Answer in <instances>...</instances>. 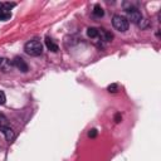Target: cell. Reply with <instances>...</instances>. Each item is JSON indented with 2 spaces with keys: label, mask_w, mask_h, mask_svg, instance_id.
Wrapping results in <instances>:
<instances>
[{
  "label": "cell",
  "mask_w": 161,
  "mask_h": 161,
  "mask_svg": "<svg viewBox=\"0 0 161 161\" xmlns=\"http://www.w3.org/2000/svg\"><path fill=\"white\" fill-rule=\"evenodd\" d=\"M6 127H10L9 121H8V118H6L4 114H1V113H0V130L3 131V130H5Z\"/></svg>",
  "instance_id": "30bf717a"
},
{
  "label": "cell",
  "mask_w": 161,
  "mask_h": 161,
  "mask_svg": "<svg viewBox=\"0 0 161 161\" xmlns=\"http://www.w3.org/2000/svg\"><path fill=\"white\" fill-rule=\"evenodd\" d=\"M88 136H89V137H96V136H97V130H96V128L91 130V131L88 132Z\"/></svg>",
  "instance_id": "5bb4252c"
},
{
  "label": "cell",
  "mask_w": 161,
  "mask_h": 161,
  "mask_svg": "<svg viewBox=\"0 0 161 161\" xmlns=\"http://www.w3.org/2000/svg\"><path fill=\"white\" fill-rule=\"evenodd\" d=\"M14 3H0V20H8L11 16V8H14Z\"/></svg>",
  "instance_id": "3957f363"
},
{
  "label": "cell",
  "mask_w": 161,
  "mask_h": 161,
  "mask_svg": "<svg viewBox=\"0 0 161 161\" xmlns=\"http://www.w3.org/2000/svg\"><path fill=\"white\" fill-rule=\"evenodd\" d=\"M13 65L16 67V68H18L20 72H23V73L28 72V69H29V67H28V64L25 63V60H24L23 58H20V57H15V58H14Z\"/></svg>",
  "instance_id": "5b68a950"
},
{
  "label": "cell",
  "mask_w": 161,
  "mask_h": 161,
  "mask_svg": "<svg viewBox=\"0 0 161 161\" xmlns=\"http://www.w3.org/2000/svg\"><path fill=\"white\" fill-rule=\"evenodd\" d=\"M13 67V63L6 58H0V69L3 72H9Z\"/></svg>",
  "instance_id": "8992f818"
},
{
  "label": "cell",
  "mask_w": 161,
  "mask_h": 161,
  "mask_svg": "<svg viewBox=\"0 0 161 161\" xmlns=\"http://www.w3.org/2000/svg\"><path fill=\"white\" fill-rule=\"evenodd\" d=\"M24 50L31 57H38L43 53V45L39 40H30L24 45Z\"/></svg>",
  "instance_id": "6da1fadb"
},
{
  "label": "cell",
  "mask_w": 161,
  "mask_h": 161,
  "mask_svg": "<svg viewBox=\"0 0 161 161\" xmlns=\"http://www.w3.org/2000/svg\"><path fill=\"white\" fill-rule=\"evenodd\" d=\"M127 14H128V16H127L126 19L128 20V23L131 21V23L138 24V23L142 20V15H141V13H140V11H138L136 8H133V9L128 10V11H127Z\"/></svg>",
  "instance_id": "277c9868"
},
{
  "label": "cell",
  "mask_w": 161,
  "mask_h": 161,
  "mask_svg": "<svg viewBox=\"0 0 161 161\" xmlns=\"http://www.w3.org/2000/svg\"><path fill=\"white\" fill-rule=\"evenodd\" d=\"M3 133H4V136H5L8 142H13L15 140V132L13 131L11 127H6L5 130H3Z\"/></svg>",
  "instance_id": "52a82bcc"
},
{
  "label": "cell",
  "mask_w": 161,
  "mask_h": 161,
  "mask_svg": "<svg viewBox=\"0 0 161 161\" xmlns=\"http://www.w3.org/2000/svg\"><path fill=\"white\" fill-rule=\"evenodd\" d=\"M112 25L116 30L118 31H126L128 29V20L125 18V16H121V15H114L112 18Z\"/></svg>",
  "instance_id": "7a4b0ae2"
},
{
  "label": "cell",
  "mask_w": 161,
  "mask_h": 161,
  "mask_svg": "<svg viewBox=\"0 0 161 161\" xmlns=\"http://www.w3.org/2000/svg\"><path fill=\"white\" fill-rule=\"evenodd\" d=\"M87 35L89 38H97V36H99V29H97V28H88L87 29Z\"/></svg>",
  "instance_id": "9c48e42d"
},
{
  "label": "cell",
  "mask_w": 161,
  "mask_h": 161,
  "mask_svg": "<svg viewBox=\"0 0 161 161\" xmlns=\"http://www.w3.org/2000/svg\"><path fill=\"white\" fill-rule=\"evenodd\" d=\"M114 121H116L117 123H118V122L121 121V114H119V113H117V114L114 116Z\"/></svg>",
  "instance_id": "9a60e30c"
},
{
  "label": "cell",
  "mask_w": 161,
  "mask_h": 161,
  "mask_svg": "<svg viewBox=\"0 0 161 161\" xmlns=\"http://www.w3.org/2000/svg\"><path fill=\"white\" fill-rule=\"evenodd\" d=\"M103 14H104V11H103L102 6L98 5V4L94 5V8H93V15L97 16V18H101V16H103Z\"/></svg>",
  "instance_id": "8fae6325"
},
{
  "label": "cell",
  "mask_w": 161,
  "mask_h": 161,
  "mask_svg": "<svg viewBox=\"0 0 161 161\" xmlns=\"http://www.w3.org/2000/svg\"><path fill=\"white\" fill-rule=\"evenodd\" d=\"M108 92H116L117 91V84H111V86H108Z\"/></svg>",
  "instance_id": "4fadbf2b"
},
{
  "label": "cell",
  "mask_w": 161,
  "mask_h": 161,
  "mask_svg": "<svg viewBox=\"0 0 161 161\" xmlns=\"http://www.w3.org/2000/svg\"><path fill=\"white\" fill-rule=\"evenodd\" d=\"M45 44H47V48H48L49 50H52V52H58V45L54 43V40H53L52 38L47 36V38H45Z\"/></svg>",
  "instance_id": "ba28073f"
},
{
  "label": "cell",
  "mask_w": 161,
  "mask_h": 161,
  "mask_svg": "<svg viewBox=\"0 0 161 161\" xmlns=\"http://www.w3.org/2000/svg\"><path fill=\"white\" fill-rule=\"evenodd\" d=\"M6 101V97H5V93L3 91H0V104H4Z\"/></svg>",
  "instance_id": "7c38bea8"
}]
</instances>
